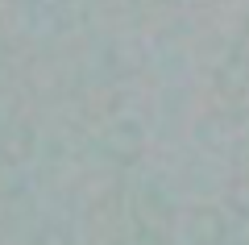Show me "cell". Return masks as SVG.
Here are the masks:
<instances>
[{"instance_id":"cell-2","label":"cell","mask_w":249,"mask_h":245,"mask_svg":"<svg viewBox=\"0 0 249 245\" xmlns=\"http://www.w3.org/2000/svg\"><path fill=\"white\" fill-rule=\"evenodd\" d=\"M37 245H67V233H62V228H42V241H37Z\"/></svg>"},{"instance_id":"cell-1","label":"cell","mask_w":249,"mask_h":245,"mask_svg":"<svg viewBox=\"0 0 249 245\" xmlns=\"http://www.w3.org/2000/svg\"><path fill=\"white\" fill-rule=\"evenodd\" d=\"M34 154H37L34 125L21 121V116H4V121H0V167L4 170H21V167H29Z\"/></svg>"}]
</instances>
